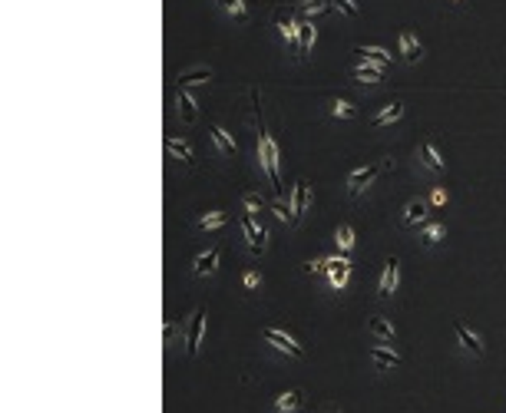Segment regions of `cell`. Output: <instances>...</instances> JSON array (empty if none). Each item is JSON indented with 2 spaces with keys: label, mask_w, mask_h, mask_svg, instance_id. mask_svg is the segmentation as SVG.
I'll return each instance as SVG.
<instances>
[{
  "label": "cell",
  "mask_w": 506,
  "mask_h": 413,
  "mask_svg": "<svg viewBox=\"0 0 506 413\" xmlns=\"http://www.w3.org/2000/svg\"><path fill=\"white\" fill-rule=\"evenodd\" d=\"M397 119H404V103H400V99L387 103V106L371 119V126H374V129H384V126H391V123H397Z\"/></svg>",
  "instance_id": "22"
},
{
  "label": "cell",
  "mask_w": 506,
  "mask_h": 413,
  "mask_svg": "<svg viewBox=\"0 0 506 413\" xmlns=\"http://www.w3.org/2000/svg\"><path fill=\"white\" fill-rule=\"evenodd\" d=\"M301 403H304V394H301L298 387H291V390H281L275 397V410L278 413H298Z\"/></svg>",
  "instance_id": "20"
},
{
  "label": "cell",
  "mask_w": 506,
  "mask_h": 413,
  "mask_svg": "<svg viewBox=\"0 0 506 413\" xmlns=\"http://www.w3.org/2000/svg\"><path fill=\"white\" fill-rule=\"evenodd\" d=\"M357 83H381V76H384V66H374V63H357L354 70H351Z\"/></svg>",
  "instance_id": "27"
},
{
  "label": "cell",
  "mask_w": 506,
  "mask_h": 413,
  "mask_svg": "<svg viewBox=\"0 0 506 413\" xmlns=\"http://www.w3.org/2000/svg\"><path fill=\"white\" fill-rule=\"evenodd\" d=\"M272 212H275V218H278L281 225H298V218H295V208L288 199H275L272 202Z\"/></svg>",
  "instance_id": "28"
},
{
  "label": "cell",
  "mask_w": 506,
  "mask_h": 413,
  "mask_svg": "<svg viewBox=\"0 0 506 413\" xmlns=\"http://www.w3.org/2000/svg\"><path fill=\"white\" fill-rule=\"evenodd\" d=\"M228 218H232L228 212H208V215H202V218H199V228H202V231H215V228H225V225H228Z\"/></svg>",
  "instance_id": "29"
},
{
  "label": "cell",
  "mask_w": 506,
  "mask_h": 413,
  "mask_svg": "<svg viewBox=\"0 0 506 413\" xmlns=\"http://www.w3.org/2000/svg\"><path fill=\"white\" fill-rule=\"evenodd\" d=\"M295 14V10H291ZM291 14L285 17V7L275 10V27H278L281 40H285V47H288V53L298 60V20H291Z\"/></svg>",
  "instance_id": "7"
},
{
  "label": "cell",
  "mask_w": 506,
  "mask_h": 413,
  "mask_svg": "<svg viewBox=\"0 0 506 413\" xmlns=\"http://www.w3.org/2000/svg\"><path fill=\"white\" fill-rule=\"evenodd\" d=\"M431 205H433V208H444V205H447V188H444V186H433V192H431Z\"/></svg>",
  "instance_id": "35"
},
{
  "label": "cell",
  "mask_w": 506,
  "mask_h": 413,
  "mask_svg": "<svg viewBox=\"0 0 506 413\" xmlns=\"http://www.w3.org/2000/svg\"><path fill=\"white\" fill-rule=\"evenodd\" d=\"M208 79H212V70L208 66H195V70H186V73L176 76V86L189 90V86H199V83H208Z\"/></svg>",
  "instance_id": "26"
},
{
  "label": "cell",
  "mask_w": 506,
  "mask_h": 413,
  "mask_svg": "<svg viewBox=\"0 0 506 413\" xmlns=\"http://www.w3.org/2000/svg\"><path fill=\"white\" fill-rule=\"evenodd\" d=\"M417 155H420V166L431 172H447V159L437 152V146H433L431 139H424L420 146H417Z\"/></svg>",
  "instance_id": "15"
},
{
  "label": "cell",
  "mask_w": 506,
  "mask_h": 413,
  "mask_svg": "<svg viewBox=\"0 0 506 413\" xmlns=\"http://www.w3.org/2000/svg\"><path fill=\"white\" fill-rule=\"evenodd\" d=\"M397 284H400V262L397 258H387L384 262V275H381V281H377V298H391L394 291H397Z\"/></svg>",
  "instance_id": "11"
},
{
  "label": "cell",
  "mask_w": 506,
  "mask_h": 413,
  "mask_svg": "<svg viewBox=\"0 0 506 413\" xmlns=\"http://www.w3.org/2000/svg\"><path fill=\"white\" fill-rule=\"evenodd\" d=\"M239 225H242L245 245H248V255H252V258H262L265 248H268V231L262 228L258 215H252V212H239Z\"/></svg>",
  "instance_id": "3"
},
{
  "label": "cell",
  "mask_w": 506,
  "mask_h": 413,
  "mask_svg": "<svg viewBox=\"0 0 506 413\" xmlns=\"http://www.w3.org/2000/svg\"><path fill=\"white\" fill-rule=\"evenodd\" d=\"M400 53H404V63H420L424 60V47H420V40L413 37L411 30L400 34Z\"/></svg>",
  "instance_id": "23"
},
{
  "label": "cell",
  "mask_w": 506,
  "mask_h": 413,
  "mask_svg": "<svg viewBox=\"0 0 506 413\" xmlns=\"http://www.w3.org/2000/svg\"><path fill=\"white\" fill-rule=\"evenodd\" d=\"M453 334H457V344H460L470 357H483V354H487V347H483L480 334H477V331H470L463 321H453Z\"/></svg>",
  "instance_id": "10"
},
{
  "label": "cell",
  "mask_w": 506,
  "mask_h": 413,
  "mask_svg": "<svg viewBox=\"0 0 506 413\" xmlns=\"http://www.w3.org/2000/svg\"><path fill=\"white\" fill-rule=\"evenodd\" d=\"M202 338H206V308H192V314L186 318V331H182V351H186V360H195V357H199Z\"/></svg>",
  "instance_id": "2"
},
{
  "label": "cell",
  "mask_w": 506,
  "mask_h": 413,
  "mask_svg": "<svg viewBox=\"0 0 506 413\" xmlns=\"http://www.w3.org/2000/svg\"><path fill=\"white\" fill-rule=\"evenodd\" d=\"M368 357H371V364H374L377 371H394V367H400V354H397L394 347H384L381 340L368 347Z\"/></svg>",
  "instance_id": "14"
},
{
  "label": "cell",
  "mask_w": 506,
  "mask_h": 413,
  "mask_svg": "<svg viewBox=\"0 0 506 413\" xmlns=\"http://www.w3.org/2000/svg\"><path fill=\"white\" fill-rule=\"evenodd\" d=\"M335 7L344 14V17H357V3H354V0H335Z\"/></svg>",
  "instance_id": "36"
},
{
  "label": "cell",
  "mask_w": 506,
  "mask_h": 413,
  "mask_svg": "<svg viewBox=\"0 0 506 413\" xmlns=\"http://www.w3.org/2000/svg\"><path fill=\"white\" fill-rule=\"evenodd\" d=\"M262 340H265V344H272V347H275V351H281V354L295 357V360H301V357H304V347H301V344L291 338V334L278 331V327H262Z\"/></svg>",
  "instance_id": "6"
},
{
  "label": "cell",
  "mask_w": 506,
  "mask_h": 413,
  "mask_svg": "<svg viewBox=\"0 0 506 413\" xmlns=\"http://www.w3.org/2000/svg\"><path fill=\"white\" fill-rule=\"evenodd\" d=\"M291 10H295V17L298 20H315L318 14L328 10V0H298Z\"/></svg>",
  "instance_id": "25"
},
{
  "label": "cell",
  "mask_w": 506,
  "mask_h": 413,
  "mask_svg": "<svg viewBox=\"0 0 506 413\" xmlns=\"http://www.w3.org/2000/svg\"><path fill=\"white\" fill-rule=\"evenodd\" d=\"M315 20H298V60H308V53L315 50Z\"/></svg>",
  "instance_id": "18"
},
{
  "label": "cell",
  "mask_w": 506,
  "mask_h": 413,
  "mask_svg": "<svg viewBox=\"0 0 506 413\" xmlns=\"http://www.w3.org/2000/svg\"><path fill=\"white\" fill-rule=\"evenodd\" d=\"M328 264V288L331 291H344L348 281H351V255H335V258H324Z\"/></svg>",
  "instance_id": "5"
},
{
  "label": "cell",
  "mask_w": 506,
  "mask_h": 413,
  "mask_svg": "<svg viewBox=\"0 0 506 413\" xmlns=\"http://www.w3.org/2000/svg\"><path fill=\"white\" fill-rule=\"evenodd\" d=\"M431 199H411L404 212H400V225L404 228H420L427 218H431Z\"/></svg>",
  "instance_id": "9"
},
{
  "label": "cell",
  "mask_w": 506,
  "mask_h": 413,
  "mask_svg": "<svg viewBox=\"0 0 506 413\" xmlns=\"http://www.w3.org/2000/svg\"><path fill=\"white\" fill-rule=\"evenodd\" d=\"M262 208H265L262 192H245V195H242V212H252V215H258Z\"/></svg>",
  "instance_id": "32"
},
{
  "label": "cell",
  "mask_w": 506,
  "mask_h": 413,
  "mask_svg": "<svg viewBox=\"0 0 506 413\" xmlns=\"http://www.w3.org/2000/svg\"><path fill=\"white\" fill-rule=\"evenodd\" d=\"M381 162H368V166H357V169L348 172V179H344V186L351 195H361V192H368V188L377 182V175H381Z\"/></svg>",
  "instance_id": "4"
},
{
  "label": "cell",
  "mask_w": 506,
  "mask_h": 413,
  "mask_svg": "<svg viewBox=\"0 0 506 413\" xmlns=\"http://www.w3.org/2000/svg\"><path fill=\"white\" fill-rule=\"evenodd\" d=\"M368 334H371L374 340H381V344H394V340H397V331H394V324H391L387 318H381V314L368 321Z\"/></svg>",
  "instance_id": "17"
},
{
  "label": "cell",
  "mask_w": 506,
  "mask_h": 413,
  "mask_svg": "<svg viewBox=\"0 0 506 413\" xmlns=\"http://www.w3.org/2000/svg\"><path fill=\"white\" fill-rule=\"evenodd\" d=\"M354 103H348V99H335V103H331V116H335V119H354Z\"/></svg>",
  "instance_id": "33"
},
{
  "label": "cell",
  "mask_w": 506,
  "mask_h": 413,
  "mask_svg": "<svg viewBox=\"0 0 506 413\" xmlns=\"http://www.w3.org/2000/svg\"><path fill=\"white\" fill-rule=\"evenodd\" d=\"M208 136H212V142H215L219 155H235V152H239V142H235V136L225 129V126H219V123H212V126H208Z\"/></svg>",
  "instance_id": "16"
},
{
  "label": "cell",
  "mask_w": 506,
  "mask_h": 413,
  "mask_svg": "<svg viewBox=\"0 0 506 413\" xmlns=\"http://www.w3.org/2000/svg\"><path fill=\"white\" fill-rule=\"evenodd\" d=\"M288 202H291V208H295V218H304L308 215V208H311V202H315V195H311V182L304 179V175H298L295 179V186H291V195H288Z\"/></svg>",
  "instance_id": "8"
},
{
  "label": "cell",
  "mask_w": 506,
  "mask_h": 413,
  "mask_svg": "<svg viewBox=\"0 0 506 413\" xmlns=\"http://www.w3.org/2000/svg\"><path fill=\"white\" fill-rule=\"evenodd\" d=\"M166 152L172 159H179L182 166H195V155H192V146H189L186 139H179V136H166Z\"/></svg>",
  "instance_id": "19"
},
{
  "label": "cell",
  "mask_w": 506,
  "mask_h": 413,
  "mask_svg": "<svg viewBox=\"0 0 506 413\" xmlns=\"http://www.w3.org/2000/svg\"><path fill=\"white\" fill-rule=\"evenodd\" d=\"M242 284H245V291H258V288H262V275H258L255 268H248V271H245V278H242Z\"/></svg>",
  "instance_id": "34"
},
{
  "label": "cell",
  "mask_w": 506,
  "mask_h": 413,
  "mask_svg": "<svg viewBox=\"0 0 506 413\" xmlns=\"http://www.w3.org/2000/svg\"><path fill=\"white\" fill-rule=\"evenodd\" d=\"M354 53L361 63H374V66H391L394 63V57L381 47H354Z\"/></svg>",
  "instance_id": "24"
},
{
  "label": "cell",
  "mask_w": 506,
  "mask_h": 413,
  "mask_svg": "<svg viewBox=\"0 0 506 413\" xmlns=\"http://www.w3.org/2000/svg\"><path fill=\"white\" fill-rule=\"evenodd\" d=\"M324 413H341V407H324Z\"/></svg>",
  "instance_id": "37"
},
{
  "label": "cell",
  "mask_w": 506,
  "mask_h": 413,
  "mask_svg": "<svg viewBox=\"0 0 506 413\" xmlns=\"http://www.w3.org/2000/svg\"><path fill=\"white\" fill-rule=\"evenodd\" d=\"M335 242H337V248H341V255H351V248H354V228L341 225L335 231Z\"/></svg>",
  "instance_id": "30"
},
{
  "label": "cell",
  "mask_w": 506,
  "mask_h": 413,
  "mask_svg": "<svg viewBox=\"0 0 506 413\" xmlns=\"http://www.w3.org/2000/svg\"><path fill=\"white\" fill-rule=\"evenodd\" d=\"M172 103H176V113L182 116V123H186V126H195V123H199V106H195V99H192V93H189V90L176 86Z\"/></svg>",
  "instance_id": "13"
},
{
  "label": "cell",
  "mask_w": 506,
  "mask_h": 413,
  "mask_svg": "<svg viewBox=\"0 0 506 413\" xmlns=\"http://www.w3.org/2000/svg\"><path fill=\"white\" fill-rule=\"evenodd\" d=\"M219 262H222V248L212 245L208 251H202V255L192 262V275H195V278H212V275L219 271Z\"/></svg>",
  "instance_id": "12"
},
{
  "label": "cell",
  "mask_w": 506,
  "mask_h": 413,
  "mask_svg": "<svg viewBox=\"0 0 506 413\" xmlns=\"http://www.w3.org/2000/svg\"><path fill=\"white\" fill-rule=\"evenodd\" d=\"M417 235H420V245H424V248H433V245L444 242L447 225H444V222H424V225L417 228Z\"/></svg>",
  "instance_id": "21"
},
{
  "label": "cell",
  "mask_w": 506,
  "mask_h": 413,
  "mask_svg": "<svg viewBox=\"0 0 506 413\" xmlns=\"http://www.w3.org/2000/svg\"><path fill=\"white\" fill-rule=\"evenodd\" d=\"M222 3V10L228 14V17H235L239 23H245L248 20V10H245V0H219Z\"/></svg>",
  "instance_id": "31"
},
{
  "label": "cell",
  "mask_w": 506,
  "mask_h": 413,
  "mask_svg": "<svg viewBox=\"0 0 506 413\" xmlns=\"http://www.w3.org/2000/svg\"><path fill=\"white\" fill-rule=\"evenodd\" d=\"M258 159H262L265 179L275 192V199H285V186H281V169H278V146L272 139V132L265 129V123L258 119Z\"/></svg>",
  "instance_id": "1"
}]
</instances>
